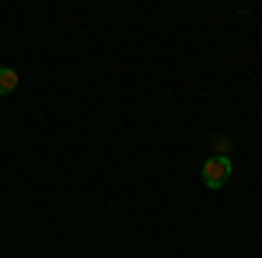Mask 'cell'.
Instances as JSON below:
<instances>
[{"label": "cell", "instance_id": "1", "mask_svg": "<svg viewBox=\"0 0 262 258\" xmlns=\"http://www.w3.org/2000/svg\"><path fill=\"white\" fill-rule=\"evenodd\" d=\"M227 178H231V160L227 157H217V154H213V157L203 164V185H206V189H224Z\"/></svg>", "mask_w": 262, "mask_h": 258}, {"label": "cell", "instance_id": "2", "mask_svg": "<svg viewBox=\"0 0 262 258\" xmlns=\"http://www.w3.org/2000/svg\"><path fill=\"white\" fill-rule=\"evenodd\" d=\"M18 87V70H11V66H0V95H11Z\"/></svg>", "mask_w": 262, "mask_h": 258}, {"label": "cell", "instance_id": "3", "mask_svg": "<svg viewBox=\"0 0 262 258\" xmlns=\"http://www.w3.org/2000/svg\"><path fill=\"white\" fill-rule=\"evenodd\" d=\"M213 150H217V157H227V150H231V139H227V136H213Z\"/></svg>", "mask_w": 262, "mask_h": 258}]
</instances>
